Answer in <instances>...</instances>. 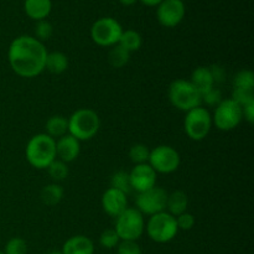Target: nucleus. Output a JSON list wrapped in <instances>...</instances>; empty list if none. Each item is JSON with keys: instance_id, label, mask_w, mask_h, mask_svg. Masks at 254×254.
I'll return each instance as SVG.
<instances>
[{"instance_id": "nucleus-1", "label": "nucleus", "mask_w": 254, "mask_h": 254, "mask_svg": "<svg viewBox=\"0 0 254 254\" xmlns=\"http://www.w3.org/2000/svg\"><path fill=\"white\" fill-rule=\"evenodd\" d=\"M47 50L44 42L34 36L21 35L14 39L7 50V60L12 71L22 78H34L45 69Z\"/></svg>"}, {"instance_id": "nucleus-2", "label": "nucleus", "mask_w": 254, "mask_h": 254, "mask_svg": "<svg viewBox=\"0 0 254 254\" xmlns=\"http://www.w3.org/2000/svg\"><path fill=\"white\" fill-rule=\"evenodd\" d=\"M25 154L30 165L40 170L47 169V166L57 159L56 140L46 133L36 134L27 143Z\"/></svg>"}, {"instance_id": "nucleus-3", "label": "nucleus", "mask_w": 254, "mask_h": 254, "mask_svg": "<svg viewBox=\"0 0 254 254\" xmlns=\"http://www.w3.org/2000/svg\"><path fill=\"white\" fill-rule=\"evenodd\" d=\"M68 134L77 140H89L98 133L101 119L98 114L89 108H81L72 113L68 119Z\"/></svg>"}, {"instance_id": "nucleus-4", "label": "nucleus", "mask_w": 254, "mask_h": 254, "mask_svg": "<svg viewBox=\"0 0 254 254\" xmlns=\"http://www.w3.org/2000/svg\"><path fill=\"white\" fill-rule=\"evenodd\" d=\"M169 101L176 109L189 112L201 106V93L186 79H175L169 87Z\"/></svg>"}, {"instance_id": "nucleus-5", "label": "nucleus", "mask_w": 254, "mask_h": 254, "mask_svg": "<svg viewBox=\"0 0 254 254\" xmlns=\"http://www.w3.org/2000/svg\"><path fill=\"white\" fill-rule=\"evenodd\" d=\"M114 231L121 241H138L145 231L144 216L135 207H127L116 217Z\"/></svg>"}, {"instance_id": "nucleus-6", "label": "nucleus", "mask_w": 254, "mask_h": 254, "mask_svg": "<svg viewBox=\"0 0 254 254\" xmlns=\"http://www.w3.org/2000/svg\"><path fill=\"white\" fill-rule=\"evenodd\" d=\"M145 230L151 241L156 243H168L176 237L179 232L176 218L166 211L150 216Z\"/></svg>"}, {"instance_id": "nucleus-7", "label": "nucleus", "mask_w": 254, "mask_h": 254, "mask_svg": "<svg viewBox=\"0 0 254 254\" xmlns=\"http://www.w3.org/2000/svg\"><path fill=\"white\" fill-rule=\"evenodd\" d=\"M184 127L191 140L201 141L208 135L212 128V116L203 107H196L186 112Z\"/></svg>"}, {"instance_id": "nucleus-8", "label": "nucleus", "mask_w": 254, "mask_h": 254, "mask_svg": "<svg viewBox=\"0 0 254 254\" xmlns=\"http://www.w3.org/2000/svg\"><path fill=\"white\" fill-rule=\"evenodd\" d=\"M123 27L114 17H101L91 27V37L94 44L102 47H112L119 42Z\"/></svg>"}, {"instance_id": "nucleus-9", "label": "nucleus", "mask_w": 254, "mask_h": 254, "mask_svg": "<svg viewBox=\"0 0 254 254\" xmlns=\"http://www.w3.org/2000/svg\"><path fill=\"white\" fill-rule=\"evenodd\" d=\"M243 119L242 107L233 99H223L215 108L212 117V124L218 130L230 131L237 128Z\"/></svg>"}, {"instance_id": "nucleus-10", "label": "nucleus", "mask_w": 254, "mask_h": 254, "mask_svg": "<svg viewBox=\"0 0 254 254\" xmlns=\"http://www.w3.org/2000/svg\"><path fill=\"white\" fill-rule=\"evenodd\" d=\"M148 164L156 174H171L180 166V155L170 145H159L150 150Z\"/></svg>"}, {"instance_id": "nucleus-11", "label": "nucleus", "mask_w": 254, "mask_h": 254, "mask_svg": "<svg viewBox=\"0 0 254 254\" xmlns=\"http://www.w3.org/2000/svg\"><path fill=\"white\" fill-rule=\"evenodd\" d=\"M166 200H168V192L164 189L154 186L136 195L135 208L143 216H153L166 210Z\"/></svg>"}, {"instance_id": "nucleus-12", "label": "nucleus", "mask_w": 254, "mask_h": 254, "mask_svg": "<svg viewBox=\"0 0 254 254\" xmlns=\"http://www.w3.org/2000/svg\"><path fill=\"white\" fill-rule=\"evenodd\" d=\"M186 7L183 0H163L156 9L158 21L165 27H175L185 17Z\"/></svg>"}, {"instance_id": "nucleus-13", "label": "nucleus", "mask_w": 254, "mask_h": 254, "mask_svg": "<svg viewBox=\"0 0 254 254\" xmlns=\"http://www.w3.org/2000/svg\"><path fill=\"white\" fill-rule=\"evenodd\" d=\"M156 176L158 174L148 163L135 165L129 173L131 190H135L139 193L154 188L156 184Z\"/></svg>"}, {"instance_id": "nucleus-14", "label": "nucleus", "mask_w": 254, "mask_h": 254, "mask_svg": "<svg viewBox=\"0 0 254 254\" xmlns=\"http://www.w3.org/2000/svg\"><path fill=\"white\" fill-rule=\"evenodd\" d=\"M102 207L108 216L114 218L118 217L128 207L127 195L113 188L107 189L102 196Z\"/></svg>"}, {"instance_id": "nucleus-15", "label": "nucleus", "mask_w": 254, "mask_h": 254, "mask_svg": "<svg viewBox=\"0 0 254 254\" xmlns=\"http://www.w3.org/2000/svg\"><path fill=\"white\" fill-rule=\"evenodd\" d=\"M81 151V141L67 133L56 140V158L68 164L76 160Z\"/></svg>"}, {"instance_id": "nucleus-16", "label": "nucleus", "mask_w": 254, "mask_h": 254, "mask_svg": "<svg viewBox=\"0 0 254 254\" xmlns=\"http://www.w3.org/2000/svg\"><path fill=\"white\" fill-rule=\"evenodd\" d=\"M62 254H94V245L87 236H73L64 243Z\"/></svg>"}, {"instance_id": "nucleus-17", "label": "nucleus", "mask_w": 254, "mask_h": 254, "mask_svg": "<svg viewBox=\"0 0 254 254\" xmlns=\"http://www.w3.org/2000/svg\"><path fill=\"white\" fill-rule=\"evenodd\" d=\"M52 9L51 0H25L24 10L30 19L35 21L46 20Z\"/></svg>"}, {"instance_id": "nucleus-18", "label": "nucleus", "mask_w": 254, "mask_h": 254, "mask_svg": "<svg viewBox=\"0 0 254 254\" xmlns=\"http://www.w3.org/2000/svg\"><path fill=\"white\" fill-rule=\"evenodd\" d=\"M190 82L198 89V92H200L201 94L207 92L208 89H211L212 87H215L210 68L205 66H200L197 67V68L193 69V72L191 73Z\"/></svg>"}, {"instance_id": "nucleus-19", "label": "nucleus", "mask_w": 254, "mask_h": 254, "mask_svg": "<svg viewBox=\"0 0 254 254\" xmlns=\"http://www.w3.org/2000/svg\"><path fill=\"white\" fill-rule=\"evenodd\" d=\"M189 200L188 196L184 191H174L170 195H168V200H166V210L170 215H173L174 217L181 215V213L186 212V208H188Z\"/></svg>"}, {"instance_id": "nucleus-20", "label": "nucleus", "mask_w": 254, "mask_h": 254, "mask_svg": "<svg viewBox=\"0 0 254 254\" xmlns=\"http://www.w3.org/2000/svg\"><path fill=\"white\" fill-rule=\"evenodd\" d=\"M68 68V57L59 51H54L47 54L45 69L54 74H61Z\"/></svg>"}, {"instance_id": "nucleus-21", "label": "nucleus", "mask_w": 254, "mask_h": 254, "mask_svg": "<svg viewBox=\"0 0 254 254\" xmlns=\"http://www.w3.org/2000/svg\"><path fill=\"white\" fill-rule=\"evenodd\" d=\"M46 134L54 138H61L68 133V121L64 116H52L46 122Z\"/></svg>"}, {"instance_id": "nucleus-22", "label": "nucleus", "mask_w": 254, "mask_h": 254, "mask_svg": "<svg viewBox=\"0 0 254 254\" xmlns=\"http://www.w3.org/2000/svg\"><path fill=\"white\" fill-rule=\"evenodd\" d=\"M41 201L47 206H55L62 200L64 197V189L61 185L56 183L49 184L45 186L40 193Z\"/></svg>"}, {"instance_id": "nucleus-23", "label": "nucleus", "mask_w": 254, "mask_h": 254, "mask_svg": "<svg viewBox=\"0 0 254 254\" xmlns=\"http://www.w3.org/2000/svg\"><path fill=\"white\" fill-rule=\"evenodd\" d=\"M118 45H121L123 49H126L128 52H135L143 45V39H141L140 34L135 30H126L122 32V36L119 39Z\"/></svg>"}, {"instance_id": "nucleus-24", "label": "nucleus", "mask_w": 254, "mask_h": 254, "mask_svg": "<svg viewBox=\"0 0 254 254\" xmlns=\"http://www.w3.org/2000/svg\"><path fill=\"white\" fill-rule=\"evenodd\" d=\"M130 60V52L127 51L126 49L121 46V45H114L112 46L111 51L108 54V61L112 67L114 68H122L126 66Z\"/></svg>"}, {"instance_id": "nucleus-25", "label": "nucleus", "mask_w": 254, "mask_h": 254, "mask_svg": "<svg viewBox=\"0 0 254 254\" xmlns=\"http://www.w3.org/2000/svg\"><path fill=\"white\" fill-rule=\"evenodd\" d=\"M111 188L122 191V192H124L126 195H128L131 191L129 173H126V171L122 170L114 173L111 178Z\"/></svg>"}, {"instance_id": "nucleus-26", "label": "nucleus", "mask_w": 254, "mask_h": 254, "mask_svg": "<svg viewBox=\"0 0 254 254\" xmlns=\"http://www.w3.org/2000/svg\"><path fill=\"white\" fill-rule=\"evenodd\" d=\"M47 171H49V175L51 176L52 180L55 183L57 181H62L68 176V166L66 163L59 160V159H55L49 166H47Z\"/></svg>"}, {"instance_id": "nucleus-27", "label": "nucleus", "mask_w": 254, "mask_h": 254, "mask_svg": "<svg viewBox=\"0 0 254 254\" xmlns=\"http://www.w3.org/2000/svg\"><path fill=\"white\" fill-rule=\"evenodd\" d=\"M233 88L251 89L254 88V74L250 69H242L233 78Z\"/></svg>"}, {"instance_id": "nucleus-28", "label": "nucleus", "mask_w": 254, "mask_h": 254, "mask_svg": "<svg viewBox=\"0 0 254 254\" xmlns=\"http://www.w3.org/2000/svg\"><path fill=\"white\" fill-rule=\"evenodd\" d=\"M149 155H150V150L144 144H135L129 150V158L135 165L148 163Z\"/></svg>"}, {"instance_id": "nucleus-29", "label": "nucleus", "mask_w": 254, "mask_h": 254, "mask_svg": "<svg viewBox=\"0 0 254 254\" xmlns=\"http://www.w3.org/2000/svg\"><path fill=\"white\" fill-rule=\"evenodd\" d=\"M4 254H27L26 241L20 237H12L6 242L4 248Z\"/></svg>"}, {"instance_id": "nucleus-30", "label": "nucleus", "mask_w": 254, "mask_h": 254, "mask_svg": "<svg viewBox=\"0 0 254 254\" xmlns=\"http://www.w3.org/2000/svg\"><path fill=\"white\" fill-rule=\"evenodd\" d=\"M121 242V238L117 235V232L114 231V228H108V230H104L103 232L99 236V245L102 246L106 250H113Z\"/></svg>"}, {"instance_id": "nucleus-31", "label": "nucleus", "mask_w": 254, "mask_h": 254, "mask_svg": "<svg viewBox=\"0 0 254 254\" xmlns=\"http://www.w3.org/2000/svg\"><path fill=\"white\" fill-rule=\"evenodd\" d=\"M52 34H54V27L47 20H40L36 22V25H35V39L44 42L51 39Z\"/></svg>"}, {"instance_id": "nucleus-32", "label": "nucleus", "mask_w": 254, "mask_h": 254, "mask_svg": "<svg viewBox=\"0 0 254 254\" xmlns=\"http://www.w3.org/2000/svg\"><path fill=\"white\" fill-rule=\"evenodd\" d=\"M231 99L236 102L237 104H240L241 107L246 106L247 103L254 102V93L251 89H241V88H233L232 97Z\"/></svg>"}, {"instance_id": "nucleus-33", "label": "nucleus", "mask_w": 254, "mask_h": 254, "mask_svg": "<svg viewBox=\"0 0 254 254\" xmlns=\"http://www.w3.org/2000/svg\"><path fill=\"white\" fill-rule=\"evenodd\" d=\"M222 101V93H221L220 89L215 88V87L201 94V102L210 107H217Z\"/></svg>"}, {"instance_id": "nucleus-34", "label": "nucleus", "mask_w": 254, "mask_h": 254, "mask_svg": "<svg viewBox=\"0 0 254 254\" xmlns=\"http://www.w3.org/2000/svg\"><path fill=\"white\" fill-rule=\"evenodd\" d=\"M117 254H141V248L136 241H121L117 246Z\"/></svg>"}, {"instance_id": "nucleus-35", "label": "nucleus", "mask_w": 254, "mask_h": 254, "mask_svg": "<svg viewBox=\"0 0 254 254\" xmlns=\"http://www.w3.org/2000/svg\"><path fill=\"white\" fill-rule=\"evenodd\" d=\"M176 223H178L179 230L189 231L195 226V217L191 213L184 212L181 215L176 216Z\"/></svg>"}, {"instance_id": "nucleus-36", "label": "nucleus", "mask_w": 254, "mask_h": 254, "mask_svg": "<svg viewBox=\"0 0 254 254\" xmlns=\"http://www.w3.org/2000/svg\"><path fill=\"white\" fill-rule=\"evenodd\" d=\"M211 72V76H212L213 83H222L226 79V71L222 66L220 64H212V66L208 67Z\"/></svg>"}, {"instance_id": "nucleus-37", "label": "nucleus", "mask_w": 254, "mask_h": 254, "mask_svg": "<svg viewBox=\"0 0 254 254\" xmlns=\"http://www.w3.org/2000/svg\"><path fill=\"white\" fill-rule=\"evenodd\" d=\"M242 114L243 119L248 122V123L252 124L254 122V102L247 103L246 106L242 107Z\"/></svg>"}, {"instance_id": "nucleus-38", "label": "nucleus", "mask_w": 254, "mask_h": 254, "mask_svg": "<svg viewBox=\"0 0 254 254\" xmlns=\"http://www.w3.org/2000/svg\"><path fill=\"white\" fill-rule=\"evenodd\" d=\"M141 4L146 5V6H158L163 0H139Z\"/></svg>"}, {"instance_id": "nucleus-39", "label": "nucleus", "mask_w": 254, "mask_h": 254, "mask_svg": "<svg viewBox=\"0 0 254 254\" xmlns=\"http://www.w3.org/2000/svg\"><path fill=\"white\" fill-rule=\"evenodd\" d=\"M121 1L122 5H124V6H131V5L135 4L138 0H119Z\"/></svg>"}, {"instance_id": "nucleus-40", "label": "nucleus", "mask_w": 254, "mask_h": 254, "mask_svg": "<svg viewBox=\"0 0 254 254\" xmlns=\"http://www.w3.org/2000/svg\"><path fill=\"white\" fill-rule=\"evenodd\" d=\"M47 254H62V253H61V251H52V252H50Z\"/></svg>"}, {"instance_id": "nucleus-41", "label": "nucleus", "mask_w": 254, "mask_h": 254, "mask_svg": "<svg viewBox=\"0 0 254 254\" xmlns=\"http://www.w3.org/2000/svg\"><path fill=\"white\" fill-rule=\"evenodd\" d=\"M0 254H4V252H1V251H0Z\"/></svg>"}]
</instances>
